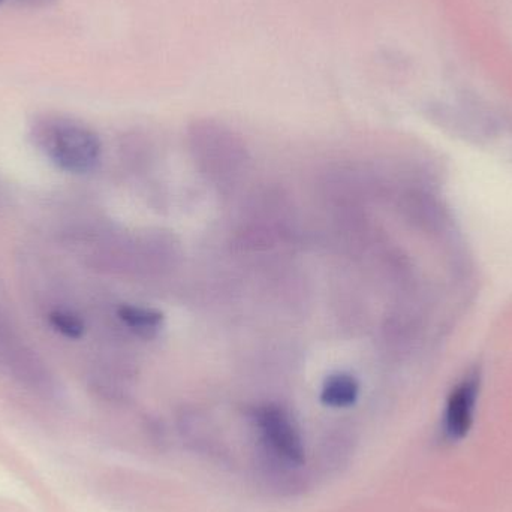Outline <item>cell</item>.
<instances>
[{
	"label": "cell",
	"mask_w": 512,
	"mask_h": 512,
	"mask_svg": "<svg viewBox=\"0 0 512 512\" xmlns=\"http://www.w3.org/2000/svg\"><path fill=\"white\" fill-rule=\"evenodd\" d=\"M35 146L59 170L87 174L101 161L98 134L78 120L63 116H42L32 125Z\"/></svg>",
	"instance_id": "6da1fadb"
},
{
	"label": "cell",
	"mask_w": 512,
	"mask_h": 512,
	"mask_svg": "<svg viewBox=\"0 0 512 512\" xmlns=\"http://www.w3.org/2000/svg\"><path fill=\"white\" fill-rule=\"evenodd\" d=\"M254 420L262 442L273 456L289 465L304 462V445L291 415L279 405H262L254 411Z\"/></svg>",
	"instance_id": "7a4b0ae2"
},
{
	"label": "cell",
	"mask_w": 512,
	"mask_h": 512,
	"mask_svg": "<svg viewBox=\"0 0 512 512\" xmlns=\"http://www.w3.org/2000/svg\"><path fill=\"white\" fill-rule=\"evenodd\" d=\"M11 328L3 315H0V369L33 390L47 393L53 388L47 369Z\"/></svg>",
	"instance_id": "3957f363"
},
{
	"label": "cell",
	"mask_w": 512,
	"mask_h": 512,
	"mask_svg": "<svg viewBox=\"0 0 512 512\" xmlns=\"http://www.w3.org/2000/svg\"><path fill=\"white\" fill-rule=\"evenodd\" d=\"M478 387L480 384H478L477 375L468 376L465 381L457 385L448 400L445 427L453 438H462L471 427Z\"/></svg>",
	"instance_id": "277c9868"
},
{
	"label": "cell",
	"mask_w": 512,
	"mask_h": 512,
	"mask_svg": "<svg viewBox=\"0 0 512 512\" xmlns=\"http://www.w3.org/2000/svg\"><path fill=\"white\" fill-rule=\"evenodd\" d=\"M360 396V384L351 373L337 372L327 376L322 384L321 402L330 408H348Z\"/></svg>",
	"instance_id": "5b68a950"
},
{
	"label": "cell",
	"mask_w": 512,
	"mask_h": 512,
	"mask_svg": "<svg viewBox=\"0 0 512 512\" xmlns=\"http://www.w3.org/2000/svg\"><path fill=\"white\" fill-rule=\"evenodd\" d=\"M122 324L140 337H153L164 324V313L153 307L122 304L117 309Z\"/></svg>",
	"instance_id": "8992f818"
},
{
	"label": "cell",
	"mask_w": 512,
	"mask_h": 512,
	"mask_svg": "<svg viewBox=\"0 0 512 512\" xmlns=\"http://www.w3.org/2000/svg\"><path fill=\"white\" fill-rule=\"evenodd\" d=\"M48 324L60 336L78 340L84 336L86 324L78 313L68 309H54L48 313Z\"/></svg>",
	"instance_id": "52a82bcc"
},
{
	"label": "cell",
	"mask_w": 512,
	"mask_h": 512,
	"mask_svg": "<svg viewBox=\"0 0 512 512\" xmlns=\"http://www.w3.org/2000/svg\"><path fill=\"white\" fill-rule=\"evenodd\" d=\"M14 2L26 6V8H45V6L53 5L56 0H14Z\"/></svg>",
	"instance_id": "ba28073f"
},
{
	"label": "cell",
	"mask_w": 512,
	"mask_h": 512,
	"mask_svg": "<svg viewBox=\"0 0 512 512\" xmlns=\"http://www.w3.org/2000/svg\"><path fill=\"white\" fill-rule=\"evenodd\" d=\"M2 2H3V0H0V3H2Z\"/></svg>",
	"instance_id": "9c48e42d"
}]
</instances>
